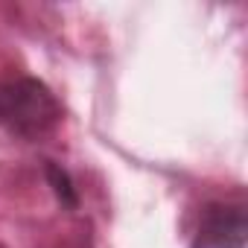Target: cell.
<instances>
[{
	"label": "cell",
	"instance_id": "cell-1",
	"mask_svg": "<svg viewBox=\"0 0 248 248\" xmlns=\"http://www.w3.org/2000/svg\"><path fill=\"white\" fill-rule=\"evenodd\" d=\"M62 120L64 108L41 79H0V129L24 140H41L62 126Z\"/></svg>",
	"mask_w": 248,
	"mask_h": 248
},
{
	"label": "cell",
	"instance_id": "cell-2",
	"mask_svg": "<svg viewBox=\"0 0 248 248\" xmlns=\"http://www.w3.org/2000/svg\"><path fill=\"white\" fill-rule=\"evenodd\" d=\"M248 216L242 199L207 202L199 213L190 248H245Z\"/></svg>",
	"mask_w": 248,
	"mask_h": 248
},
{
	"label": "cell",
	"instance_id": "cell-3",
	"mask_svg": "<svg viewBox=\"0 0 248 248\" xmlns=\"http://www.w3.org/2000/svg\"><path fill=\"white\" fill-rule=\"evenodd\" d=\"M44 178H47V184H50L56 202H59L64 210H79V202H82V199H79L76 181H73V175H70L62 164L44 161Z\"/></svg>",
	"mask_w": 248,
	"mask_h": 248
}]
</instances>
